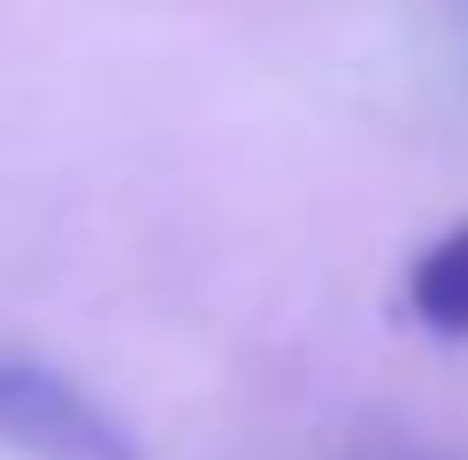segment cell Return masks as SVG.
<instances>
[{
  "label": "cell",
  "mask_w": 468,
  "mask_h": 460,
  "mask_svg": "<svg viewBox=\"0 0 468 460\" xmlns=\"http://www.w3.org/2000/svg\"><path fill=\"white\" fill-rule=\"evenodd\" d=\"M0 437L31 460H139L101 399L38 361H0Z\"/></svg>",
  "instance_id": "6da1fadb"
},
{
  "label": "cell",
  "mask_w": 468,
  "mask_h": 460,
  "mask_svg": "<svg viewBox=\"0 0 468 460\" xmlns=\"http://www.w3.org/2000/svg\"><path fill=\"white\" fill-rule=\"evenodd\" d=\"M415 315L438 338H468V223L445 230L431 254L415 261Z\"/></svg>",
  "instance_id": "7a4b0ae2"
}]
</instances>
